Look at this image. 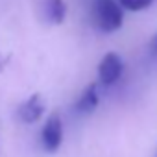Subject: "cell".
<instances>
[{
    "mask_svg": "<svg viewBox=\"0 0 157 157\" xmlns=\"http://www.w3.org/2000/svg\"><path fill=\"white\" fill-rule=\"evenodd\" d=\"M98 102H100V96H98V85L96 83H89L83 93L80 94L76 102V111L82 113V115H91L96 107H98Z\"/></svg>",
    "mask_w": 157,
    "mask_h": 157,
    "instance_id": "cell-5",
    "label": "cell"
},
{
    "mask_svg": "<svg viewBox=\"0 0 157 157\" xmlns=\"http://www.w3.org/2000/svg\"><path fill=\"white\" fill-rule=\"evenodd\" d=\"M44 111H46V104H44L43 96L41 94H32L28 100H24L21 104L17 115H19L21 122H24V124H35V122H39L43 118Z\"/></svg>",
    "mask_w": 157,
    "mask_h": 157,
    "instance_id": "cell-4",
    "label": "cell"
},
{
    "mask_svg": "<svg viewBox=\"0 0 157 157\" xmlns=\"http://www.w3.org/2000/svg\"><path fill=\"white\" fill-rule=\"evenodd\" d=\"M150 50H151V54L157 57V33L153 35V39H151V43H150Z\"/></svg>",
    "mask_w": 157,
    "mask_h": 157,
    "instance_id": "cell-8",
    "label": "cell"
},
{
    "mask_svg": "<svg viewBox=\"0 0 157 157\" xmlns=\"http://www.w3.org/2000/svg\"><path fill=\"white\" fill-rule=\"evenodd\" d=\"M124 72V61L118 54L109 52L98 63V80L102 85H113L120 80Z\"/></svg>",
    "mask_w": 157,
    "mask_h": 157,
    "instance_id": "cell-2",
    "label": "cell"
},
{
    "mask_svg": "<svg viewBox=\"0 0 157 157\" xmlns=\"http://www.w3.org/2000/svg\"><path fill=\"white\" fill-rule=\"evenodd\" d=\"M63 142V124L57 113H52L46 118V124L41 131V144L46 151H57Z\"/></svg>",
    "mask_w": 157,
    "mask_h": 157,
    "instance_id": "cell-3",
    "label": "cell"
},
{
    "mask_svg": "<svg viewBox=\"0 0 157 157\" xmlns=\"http://www.w3.org/2000/svg\"><path fill=\"white\" fill-rule=\"evenodd\" d=\"M124 11L117 0H94L93 4V24L104 32L111 33L122 28Z\"/></svg>",
    "mask_w": 157,
    "mask_h": 157,
    "instance_id": "cell-1",
    "label": "cell"
},
{
    "mask_svg": "<svg viewBox=\"0 0 157 157\" xmlns=\"http://www.w3.org/2000/svg\"><path fill=\"white\" fill-rule=\"evenodd\" d=\"M46 13L52 24H63L67 19V2L65 0H46Z\"/></svg>",
    "mask_w": 157,
    "mask_h": 157,
    "instance_id": "cell-6",
    "label": "cell"
},
{
    "mask_svg": "<svg viewBox=\"0 0 157 157\" xmlns=\"http://www.w3.org/2000/svg\"><path fill=\"white\" fill-rule=\"evenodd\" d=\"M117 2L129 11H142L146 8H150V4L153 0H117Z\"/></svg>",
    "mask_w": 157,
    "mask_h": 157,
    "instance_id": "cell-7",
    "label": "cell"
}]
</instances>
